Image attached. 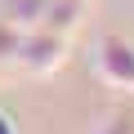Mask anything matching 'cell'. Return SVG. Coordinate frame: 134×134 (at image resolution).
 Segmentation results:
<instances>
[{
	"instance_id": "1",
	"label": "cell",
	"mask_w": 134,
	"mask_h": 134,
	"mask_svg": "<svg viewBox=\"0 0 134 134\" xmlns=\"http://www.w3.org/2000/svg\"><path fill=\"white\" fill-rule=\"evenodd\" d=\"M98 76L116 90H134V45L125 36L98 40Z\"/></svg>"
},
{
	"instance_id": "2",
	"label": "cell",
	"mask_w": 134,
	"mask_h": 134,
	"mask_svg": "<svg viewBox=\"0 0 134 134\" xmlns=\"http://www.w3.org/2000/svg\"><path fill=\"white\" fill-rule=\"evenodd\" d=\"M0 134H14V121H9L5 112H0Z\"/></svg>"
}]
</instances>
